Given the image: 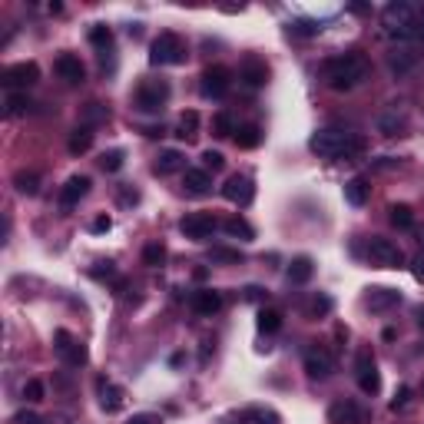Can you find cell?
I'll list each match as a JSON object with an SVG mask.
<instances>
[{"label": "cell", "instance_id": "30", "mask_svg": "<svg viewBox=\"0 0 424 424\" xmlns=\"http://www.w3.org/2000/svg\"><path fill=\"white\" fill-rule=\"evenodd\" d=\"M33 110V100L27 93H10L7 97V116H23Z\"/></svg>", "mask_w": 424, "mask_h": 424}, {"label": "cell", "instance_id": "42", "mask_svg": "<svg viewBox=\"0 0 424 424\" xmlns=\"http://www.w3.org/2000/svg\"><path fill=\"white\" fill-rule=\"evenodd\" d=\"M318 30H322V23H315V20H299V23L292 27V33H299V37H315Z\"/></svg>", "mask_w": 424, "mask_h": 424}, {"label": "cell", "instance_id": "22", "mask_svg": "<svg viewBox=\"0 0 424 424\" xmlns=\"http://www.w3.org/2000/svg\"><path fill=\"white\" fill-rule=\"evenodd\" d=\"M186 166V159H183V153L179 149H166V153H159V159H156V173L159 176H169V173H179Z\"/></svg>", "mask_w": 424, "mask_h": 424}, {"label": "cell", "instance_id": "52", "mask_svg": "<svg viewBox=\"0 0 424 424\" xmlns=\"http://www.w3.org/2000/svg\"><path fill=\"white\" fill-rule=\"evenodd\" d=\"M259 421L262 424H279V421H275V415H269V411H265V415H259Z\"/></svg>", "mask_w": 424, "mask_h": 424}, {"label": "cell", "instance_id": "18", "mask_svg": "<svg viewBox=\"0 0 424 424\" xmlns=\"http://www.w3.org/2000/svg\"><path fill=\"white\" fill-rule=\"evenodd\" d=\"M189 305H193L196 315H216V312L222 309V299H219V292H212V289H199V292H193V299H189Z\"/></svg>", "mask_w": 424, "mask_h": 424}, {"label": "cell", "instance_id": "27", "mask_svg": "<svg viewBox=\"0 0 424 424\" xmlns=\"http://www.w3.org/2000/svg\"><path fill=\"white\" fill-rule=\"evenodd\" d=\"M90 146H93V129L90 126H77L73 136H70V153L80 156V153H87Z\"/></svg>", "mask_w": 424, "mask_h": 424}, {"label": "cell", "instance_id": "20", "mask_svg": "<svg viewBox=\"0 0 424 424\" xmlns=\"http://www.w3.org/2000/svg\"><path fill=\"white\" fill-rule=\"evenodd\" d=\"M401 302V292L395 289H371V295H368V309L371 312H385L391 309V305H398Z\"/></svg>", "mask_w": 424, "mask_h": 424}, {"label": "cell", "instance_id": "50", "mask_svg": "<svg viewBox=\"0 0 424 424\" xmlns=\"http://www.w3.org/2000/svg\"><path fill=\"white\" fill-rule=\"evenodd\" d=\"M120 199H123V203H136V199H139V193H136V189H123V193H120Z\"/></svg>", "mask_w": 424, "mask_h": 424}, {"label": "cell", "instance_id": "3", "mask_svg": "<svg viewBox=\"0 0 424 424\" xmlns=\"http://www.w3.org/2000/svg\"><path fill=\"white\" fill-rule=\"evenodd\" d=\"M415 10L418 4H408V0H395L381 10V23H385L388 37L395 40H415Z\"/></svg>", "mask_w": 424, "mask_h": 424}, {"label": "cell", "instance_id": "19", "mask_svg": "<svg viewBox=\"0 0 424 424\" xmlns=\"http://www.w3.org/2000/svg\"><path fill=\"white\" fill-rule=\"evenodd\" d=\"M57 73L67 80V83H83V77H87V70H83L80 57H73V53H63V57H57Z\"/></svg>", "mask_w": 424, "mask_h": 424}, {"label": "cell", "instance_id": "43", "mask_svg": "<svg viewBox=\"0 0 424 424\" xmlns=\"http://www.w3.org/2000/svg\"><path fill=\"white\" fill-rule=\"evenodd\" d=\"M212 259H219V262H242V252L239 249H222V245H216V249H212Z\"/></svg>", "mask_w": 424, "mask_h": 424}, {"label": "cell", "instance_id": "48", "mask_svg": "<svg viewBox=\"0 0 424 424\" xmlns=\"http://www.w3.org/2000/svg\"><path fill=\"white\" fill-rule=\"evenodd\" d=\"M14 424H43V421H40V415H33V411H20V415L14 418Z\"/></svg>", "mask_w": 424, "mask_h": 424}, {"label": "cell", "instance_id": "2", "mask_svg": "<svg viewBox=\"0 0 424 424\" xmlns=\"http://www.w3.org/2000/svg\"><path fill=\"white\" fill-rule=\"evenodd\" d=\"M312 153L322 156V159H341V156H355L361 149V139H355L351 133L345 129H338V126H325V129H318L312 136Z\"/></svg>", "mask_w": 424, "mask_h": 424}, {"label": "cell", "instance_id": "28", "mask_svg": "<svg viewBox=\"0 0 424 424\" xmlns=\"http://www.w3.org/2000/svg\"><path fill=\"white\" fill-rule=\"evenodd\" d=\"M14 186H17V193H23V196H37L40 176L37 173H23V169H20V173L14 176Z\"/></svg>", "mask_w": 424, "mask_h": 424}, {"label": "cell", "instance_id": "49", "mask_svg": "<svg viewBox=\"0 0 424 424\" xmlns=\"http://www.w3.org/2000/svg\"><path fill=\"white\" fill-rule=\"evenodd\" d=\"M129 424H159L153 415H136V418H129Z\"/></svg>", "mask_w": 424, "mask_h": 424}, {"label": "cell", "instance_id": "13", "mask_svg": "<svg viewBox=\"0 0 424 424\" xmlns=\"http://www.w3.org/2000/svg\"><path fill=\"white\" fill-rule=\"evenodd\" d=\"M57 351H60V358H63L70 368L87 365V348L80 345L77 338H70L67 332H57Z\"/></svg>", "mask_w": 424, "mask_h": 424}, {"label": "cell", "instance_id": "23", "mask_svg": "<svg viewBox=\"0 0 424 424\" xmlns=\"http://www.w3.org/2000/svg\"><path fill=\"white\" fill-rule=\"evenodd\" d=\"M242 80H245V87L255 90L269 80V70H265V63H259V60H245V63H242Z\"/></svg>", "mask_w": 424, "mask_h": 424}, {"label": "cell", "instance_id": "4", "mask_svg": "<svg viewBox=\"0 0 424 424\" xmlns=\"http://www.w3.org/2000/svg\"><path fill=\"white\" fill-rule=\"evenodd\" d=\"M183 60H186V47L176 33H159L153 40V47H149V63L153 67H176Z\"/></svg>", "mask_w": 424, "mask_h": 424}, {"label": "cell", "instance_id": "26", "mask_svg": "<svg viewBox=\"0 0 424 424\" xmlns=\"http://www.w3.org/2000/svg\"><path fill=\"white\" fill-rule=\"evenodd\" d=\"M259 143H262V129L255 123H245L235 129V146H239V149H255Z\"/></svg>", "mask_w": 424, "mask_h": 424}, {"label": "cell", "instance_id": "44", "mask_svg": "<svg viewBox=\"0 0 424 424\" xmlns=\"http://www.w3.org/2000/svg\"><path fill=\"white\" fill-rule=\"evenodd\" d=\"M408 401H411V388H398L395 401H391V411H401V408H408Z\"/></svg>", "mask_w": 424, "mask_h": 424}, {"label": "cell", "instance_id": "16", "mask_svg": "<svg viewBox=\"0 0 424 424\" xmlns=\"http://www.w3.org/2000/svg\"><path fill=\"white\" fill-rule=\"evenodd\" d=\"M97 388H100V408H103L106 415H116V411L123 408V388L113 385V381H106V378H100Z\"/></svg>", "mask_w": 424, "mask_h": 424}, {"label": "cell", "instance_id": "39", "mask_svg": "<svg viewBox=\"0 0 424 424\" xmlns=\"http://www.w3.org/2000/svg\"><path fill=\"white\" fill-rule=\"evenodd\" d=\"M100 166H103L106 173H116V169L123 166V153H120V149H110V153L100 156Z\"/></svg>", "mask_w": 424, "mask_h": 424}, {"label": "cell", "instance_id": "36", "mask_svg": "<svg viewBox=\"0 0 424 424\" xmlns=\"http://www.w3.org/2000/svg\"><path fill=\"white\" fill-rule=\"evenodd\" d=\"M23 401H30V405H37V401H43V381H37V378H30L27 385H23Z\"/></svg>", "mask_w": 424, "mask_h": 424}, {"label": "cell", "instance_id": "7", "mask_svg": "<svg viewBox=\"0 0 424 424\" xmlns=\"http://www.w3.org/2000/svg\"><path fill=\"white\" fill-rule=\"evenodd\" d=\"M355 378H358V388H361L365 395H375L378 388H381V378H378V365H375V358H371V351H358Z\"/></svg>", "mask_w": 424, "mask_h": 424}, {"label": "cell", "instance_id": "40", "mask_svg": "<svg viewBox=\"0 0 424 424\" xmlns=\"http://www.w3.org/2000/svg\"><path fill=\"white\" fill-rule=\"evenodd\" d=\"M203 166H206V173H216V169H222V166H226V156L219 153V149H206L203 153Z\"/></svg>", "mask_w": 424, "mask_h": 424}, {"label": "cell", "instance_id": "6", "mask_svg": "<svg viewBox=\"0 0 424 424\" xmlns=\"http://www.w3.org/2000/svg\"><path fill=\"white\" fill-rule=\"evenodd\" d=\"M40 80V67L33 63V60H27V63H14V67H7L4 70V87L7 90H27V87H33Z\"/></svg>", "mask_w": 424, "mask_h": 424}, {"label": "cell", "instance_id": "15", "mask_svg": "<svg viewBox=\"0 0 424 424\" xmlns=\"http://www.w3.org/2000/svg\"><path fill=\"white\" fill-rule=\"evenodd\" d=\"M87 189H90V179H87V176H70L67 186L60 189V206H63V209H73V206H77L80 199L87 196Z\"/></svg>", "mask_w": 424, "mask_h": 424}, {"label": "cell", "instance_id": "35", "mask_svg": "<svg viewBox=\"0 0 424 424\" xmlns=\"http://www.w3.org/2000/svg\"><path fill=\"white\" fill-rule=\"evenodd\" d=\"M305 312H309V318H325L328 312H332V299H328V295H315Z\"/></svg>", "mask_w": 424, "mask_h": 424}, {"label": "cell", "instance_id": "45", "mask_svg": "<svg viewBox=\"0 0 424 424\" xmlns=\"http://www.w3.org/2000/svg\"><path fill=\"white\" fill-rule=\"evenodd\" d=\"M113 262H97V269L90 272V275H93V279H113Z\"/></svg>", "mask_w": 424, "mask_h": 424}, {"label": "cell", "instance_id": "5", "mask_svg": "<svg viewBox=\"0 0 424 424\" xmlns=\"http://www.w3.org/2000/svg\"><path fill=\"white\" fill-rule=\"evenodd\" d=\"M368 262L378 265V269H401V265H405V252L398 249L391 239L371 235V239H368Z\"/></svg>", "mask_w": 424, "mask_h": 424}, {"label": "cell", "instance_id": "46", "mask_svg": "<svg viewBox=\"0 0 424 424\" xmlns=\"http://www.w3.org/2000/svg\"><path fill=\"white\" fill-rule=\"evenodd\" d=\"M415 40L424 43V4H418V10H415Z\"/></svg>", "mask_w": 424, "mask_h": 424}, {"label": "cell", "instance_id": "41", "mask_svg": "<svg viewBox=\"0 0 424 424\" xmlns=\"http://www.w3.org/2000/svg\"><path fill=\"white\" fill-rule=\"evenodd\" d=\"M411 63H415V53H408V50H401V53H391V70H395V73H405Z\"/></svg>", "mask_w": 424, "mask_h": 424}, {"label": "cell", "instance_id": "10", "mask_svg": "<svg viewBox=\"0 0 424 424\" xmlns=\"http://www.w3.org/2000/svg\"><path fill=\"white\" fill-rule=\"evenodd\" d=\"M222 196L235 206H249L255 199V186H252L249 176H229L226 186H222Z\"/></svg>", "mask_w": 424, "mask_h": 424}, {"label": "cell", "instance_id": "1", "mask_svg": "<svg viewBox=\"0 0 424 424\" xmlns=\"http://www.w3.org/2000/svg\"><path fill=\"white\" fill-rule=\"evenodd\" d=\"M322 77L332 90L345 93V90H355L361 80L368 77V60L365 53H341V57H332L322 67Z\"/></svg>", "mask_w": 424, "mask_h": 424}, {"label": "cell", "instance_id": "37", "mask_svg": "<svg viewBox=\"0 0 424 424\" xmlns=\"http://www.w3.org/2000/svg\"><path fill=\"white\" fill-rule=\"evenodd\" d=\"M196 126H199V116H196V113H186L183 120H179V133H176V136H183V139H193V136H196Z\"/></svg>", "mask_w": 424, "mask_h": 424}, {"label": "cell", "instance_id": "25", "mask_svg": "<svg viewBox=\"0 0 424 424\" xmlns=\"http://www.w3.org/2000/svg\"><path fill=\"white\" fill-rule=\"evenodd\" d=\"M312 272H315V265H312V259L309 255H299V259H292V265H289V282H295V285H305V282L312 279Z\"/></svg>", "mask_w": 424, "mask_h": 424}, {"label": "cell", "instance_id": "53", "mask_svg": "<svg viewBox=\"0 0 424 424\" xmlns=\"http://www.w3.org/2000/svg\"><path fill=\"white\" fill-rule=\"evenodd\" d=\"M418 235H421V242H424V229H418Z\"/></svg>", "mask_w": 424, "mask_h": 424}, {"label": "cell", "instance_id": "11", "mask_svg": "<svg viewBox=\"0 0 424 424\" xmlns=\"http://www.w3.org/2000/svg\"><path fill=\"white\" fill-rule=\"evenodd\" d=\"M328 418H332V424H365L368 411L361 405H355V401L341 398V401H335V405L328 408Z\"/></svg>", "mask_w": 424, "mask_h": 424}, {"label": "cell", "instance_id": "21", "mask_svg": "<svg viewBox=\"0 0 424 424\" xmlns=\"http://www.w3.org/2000/svg\"><path fill=\"white\" fill-rule=\"evenodd\" d=\"M368 193H371V186H368L361 176H355V179H348L345 183V203L348 206H365Z\"/></svg>", "mask_w": 424, "mask_h": 424}, {"label": "cell", "instance_id": "47", "mask_svg": "<svg viewBox=\"0 0 424 424\" xmlns=\"http://www.w3.org/2000/svg\"><path fill=\"white\" fill-rule=\"evenodd\" d=\"M90 229H93V232H110V229H113V219H110V216H97Z\"/></svg>", "mask_w": 424, "mask_h": 424}, {"label": "cell", "instance_id": "51", "mask_svg": "<svg viewBox=\"0 0 424 424\" xmlns=\"http://www.w3.org/2000/svg\"><path fill=\"white\" fill-rule=\"evenodd\" d=\"M415 275H418V279H421V282H424V255H421V259H418V262H415Z\"/></svg>", "mask_w": 424, "mask_h": 424}, {"label": "cell", "instance_id": "8", "mask_svg": "<svg viewBox=\"0 0 424 424\" xmlns=\"http://www.w3.org/2000/svg\"><path fill=\"white\" fill-rule=\"evenodd\" d=\"M179 229H183L186 239H209L212 232L219 229V222L212 219L209 212H189V216L179 222Z\"/></svg>", "mask_w": 424, "mask_h": 424}, {"label": "cell", "instance_id": "38", "mask_svg": "<svg viewBox=\"0 0 424 424\" xmlns=\"http://www.w3.org/2000/svg\"><path fill=\"white\" fill-rule=\"evenodd\" d=\"M212 126H216V136H235V126H232V116L229 113H216Z\"/></svg>", "mask_w": 424, "mask_h": 424}, {"label": "cell", "instance_id": "32", "mask_svg": "<svg viewBox=\"0 0 424 424\" xmlns=\"http://www.w3.org/2000/svg\"><path fill=\"white\" fill-rule=\"evenodd\" d=\"M166 262V249L159 245V242H149L143 249V265H149V269H159Z\"/></svg>", "mask_w": 424, "mask_h": 424}, {"label": "cell", "instance_id": "17", "mask_svg": "<svg viewBox=\"0 0 424 424\" xmlns=\"http://www.w3.org/2000/svg\"><path fill=\"white\" fill-rule=\"evenodd\" d=\"M405 126H408V116H405V110H401L398 103H391L385 113L378 116V129H381L385 136H398Z\"/></svg>", "mask_w": 424, "mask_h": 424}, {"label": "cell", "instance_id": "31", "mask_svg": "<svg viewBox=\"0 0 424 424\" xmlns=\"http://www.w3.org/2000/svg\"><path fill=\"white\" fill-rule=\"evenodd\" d=\"M282 328V315L275 309H262L259 312V332H265V335H275Z\"/></svg>", "mask_w": 424, "mask_h": 424}, {"label": "cell", "instance_id": "29", "mask_svg": "<svg viewBox=\"0 0 424 424\" xmlns=\"http://www.w3.org/2000/svg\"><path fill=\"white\" fill-rule=\"evenodd\" d=\"M222 229L229 232L232 239H252V235H255V229H252L245 219H239V216H235V219H226L222 222Z\"/></svg>", "mask_w": 424, "mask_h": 424}, {"label": "cell", "instance_id": "34", "mask_svg": "<svg viewBox=\"0 0 424 424\" xmlns=\"http://www.w3.org/2000/svg\"><path fill=\"white\" fill-rule=\"evenodd\" d=\"M391 226H398V229H411V226H415L411 209H408V206H391Z\"/></svg>", "mask_w": 424, "mask_h": 424}, {"label": "cell", "instance_id": "9", "mask_svg": "<svg viewBox=\"0 0 424 424\" xmlns=\"http://www.w3.org/2000/svg\"><path fill=\"white\" fill-rule=\"evenodd\" d=\"M166 100H169V87L166 83H143L139 93H136V106L143 113H159Z\"/></svg>", "mask_w": 424, "mask_h": 424}, {"label": "cell", "instance_id": "24", "mask_svg": "<svg viewBox=\"0 0 424 424\" xmlns=\"http://www.w3.org/2000/svg\"><path fill=\"white\" fill-rule=\"evenodd\" d=\"M183 183H186V189H189L193 196H206V193H209V186H212V179H209L206 169H186Z\"/></svg>", "mask_w": 424, "mask_h": 424}, {"label": "cell", "instance_id": "33", "mask_svg": "<svg viewBox=\"0 0 424 424\" xmlns=\"http://www.w3.org/2000/svg\"><path fill=\"white\" fill-rule=\"evenodd\" d=\"M90 43H93L97 50H110V47H113V30L103 27V23L93 27V30H90Z\"/></svg>", "mask_w": 424, "mask_h": 424}, {"label": "cell", "instance_id": "12", "mask_svg": "<svg viewBox=\"0 0 424 424\" xmlns=\"http://www.w3.org/2000/svg\"><path fill=\"white\" fill-rule=\"evenodd\" d=\"M229 83H232V77H229V70L226 67H209L203 73V93L212 100L226 97V93H229Z\"/></svg>", "mask_w": 424, "mask_h": 424}, {"label": "cell", "instance_id": "14", "mask_svg": "<svg viewBox=\"0 0 424 424\" xmlns=\"http://www.w3.org/2000/svg\"><path fill=\"white\" fill-rule=\"evenodd\" d=\"M305 371H309V378H318V381H322V378H328L332 375V355H328L325 348H309V351H305Z\"/></svg>", "mask_w": 424, "mask_h": 424}]
</instances>
